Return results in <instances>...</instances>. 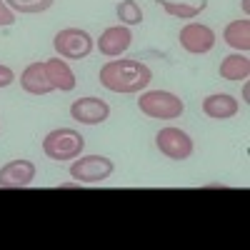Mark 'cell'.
I'll list each match as a JSON object with an SVG mask.
<instances>
[{
	"label": "cell",
	"instance_id": "ffe728a7",
	"mask_svg": "<svg viewBox=\"0 0 250 250\" xmlns=\"http://www.w3.org/2000/svg\"><path fill=\"white\" fill-rule=\"evenodd\" d=\"M13 80H15L13 68H8V65H0V88H8Z\"/></svg>",
	"mask_w": 250,
	"mask_h": 250
},
{
	"label": "cell",
	"instance_id": "ac0fdd59",
	"mask_svg": "<svg viewBox=\"0 0 250 250\" xmlns=\"http://www.w3.org/2000/svg\"><path fill=\"white\" fill-rule=\"evenodd\" d=\"M8 8L13 13H20V15H38V13H45L53 8L55 0H5Z\"/></svg>",
	"mask_w": 250,
	"mask_h": 250
},
{
	"label": "cell",
	"instance_id": "6da1fadb",
	"mask_svg": "<svg viewBox=\"0 0 250 250\" xmlns=\"http://www.w3.org/2000/svg\"><path fill=\"white\" fill-rule=\"evenodd\" d=\"M98 80L103 88H108L110 93H123V95H133L140 93L150 85L153 70L145 65L143 60L135 58H120V60H108L100 68Z\"/></svg>",
	"mask_w": 250,
	"mask_h": 250
},
{
	"label": "cell",
	"instance_id": "9a60e30c",
	"mask_svg": "<svg viewBox=\"0 0 250 250\" xmlns=\"http://www.w3.org/2000/svg\"><path fill=\"white\" fill-rule=\"evenodd\" d=\"M250 75V58L245 53H233L223 58L220 62V78L223 80H233V83H240V80H248Z\"/></svg>",
	"mask_w": 250,
	"mask_h": 250
},
{
	"label": "cell",
	"instance_id": "8fae6325",
	"mask_svg": "<svg viewBox=\"0 0 250 250\" xmlns=\"http://www.w3.org/2000/svg\"><path fill=\"white\" fill-rule=\"evenodd\" d=\"M240 110L238 100L230 93H213L203 100V113L213 120H230Z\"/></svg>",
	"mask_w": 250,
	"mask_h": 250
},
{
	"label": "cell",
	"instance_id": "5b68a950",
	"mask_svg": "<svg viewBox=\"0 0 250 250\" xmlns=\"http://www.w3.org/2000/svg\"><path fill=\"white\" fill-rule=\"evenodd\" d=\"M53 48L60 58L65 60H83L88 58L95 48V40L80 28H62L55 38H53Z\"/></svg>",
	"mask_w": 250,
	"mask_h": 250
},
{
	"label": "cell",
	"instance_id": "d6986e66",
	"mask_svg": "<svg viewBox=\"0 0 250 250\" xmlns=\"http://www.w3.org/2000/svg\"><path fill=\"white\" fill-rule=\"evenodd\" d=\"M15 23V13L8 8L5 0H0V28H10Z\"/></svg>",
	"mask_w": 250,
	"mask_h": 250
},
{
	"label": "cell",
	"instance_id": "52a82bcc",
	"mask_svg": "<svg viewBox=\"0 0 250 250\" xmlns=\"http://www.w3.org/2000/svg\"><path fill=\"white\" fill-rule=\"evenodd\" d=\"M215 30L213 28H208L203 23H188L180 28L178 33V43L185 53H190V55H205V53H210L215 48Z\"/></svg>",
	"mask_w": 250,
	"mask_h": 250
},
{
	"label": "cell",
	"instance_id": "9c48e42d",
	"mask_svg": "<svg viewBox=\"0 0 250 250\" xmlns=\"http://www.w3.org/2000/svg\"><path fill=\"white\" fill-rule=\"evenodd\" d=\"M70 118L83 123V125H100L110 118V105L100 98H80L70 105Z\"/></svg>",
	"mask_w": 250,
	"mask_h": 250
},
{
	"label": "cell",
	"instance_id": "7402d4cb",
	"mask_svg": "<svg viewBox=\"0 0 250 250\" xmlns=\"http://www.w3.org/2000/svg\"><path fill=\"white\" fill-rule=\"evenodd\" d=\"M240 3H243V10L248 13V10H250V0H240Z\"/></svg>",
	"mask_w": 250,
	"mask_h": 250
},
{
	"label": "cell",
	"instance_id": "44dd1931",
	"mask_svg": "<svg viewBox=\"0 0 250 250\" xmlns=\"http://www.w3.org/2000/svg\"><path fill=\"white\" fill-rule=\"evenodd\" d=\"M248 98H250V88H248V85H245V88H243V100H245V103H248Z\"/></svg>",
	"mask_w": 250,
	"mask_h": 250
},
{
	"label": "cell",
	"instance_id": "7a4b0ae2",
	"mask_svg": "<svg viewBox=\"0 0 250 250\" xmlns=\"http://www.w3.org/2000/svg\"><path fill=\"white\" fill-rule=\"evenodd\" d=\"M83 150H85V138L75 128H55L43 140V153L55 163L75 160L78 155H83Z\"/></svg>",
	"mask_w": 250,
	"mask_h": 250
},
{
	"label": "cell",
	"instance_id": "5bb4252c",
	"mask_svg": "<svg viewBox=\"0 0 250 250\" xmlns=\"http://www.w3.org/2000/svg\"><path fill=\"white\" fill-rule=\"evenodd\" d=\"M223 40L235 53H248L250 50V23H248V18H240V20L228 23L225 30H223Z\"/></svg>",
	"mask_w": 250,
	"mask_h": 250
},
{
	"label": "cell",
	"instance_id": "e0dca14e",
	"mask_svg": "<svg viewBox=\"0 0 250 250\" xmlns=\"http://www.w3.org/2000/svg\"><path fill=\"white\" fill-rule=\"evenodd\" d=\"M115 13H118L120 25H128L130 28V25H140L143 23V10L138 5V0H120Z\"/></svg>",
	"mask_w": 250,
	"mask_h": 250
},
{
	"label": "cell",
	"instance_id": "ba28073f",
	"mask_svg": "<svg viewBox=\"0 0 250 250\" xmlns=\"http://www.w3.org/2000/svg\"><path fill=\"white\" fill-rule=\"evenodd\" d=\"M35 180V165L30 160H10L0 168V188L3 190H20Z\"/></svg>",
	"mask_w": 250,
	"mask_h": 250
},
{
	"label": "cell",
	"instance_id": "8992f818",
	"mask_svg": "<svg viewBox=\"0 0 250 250\" xmlns=\"http://www.w3.org/2000/svg\"><path fill=\"white\" fill-rule=\"evenodd\" d=\"M155 145H158V150L165 158H170V160H188L193 155V150H195L193 138L188 135L185 130L175 128V125H168V128L158 130Z\"/></svg>",
	"mask_w": 250,
	"mask_h": 250
},
{
	"label": "cell",
	"instance_id": "3957f363",
	"mask_svg": "<svg viewBox=\"0 0 250 250\" xmlns=\"http://www.w3.org/2000/svg\"><path fill=\"white\" fill-rule=\"evenodd\" d=\"M138 108L153 120H175L185 113V103L170 90H145L138 100Z\"/></svg>",
	"mask_w": 250,
	"mask_h": 250
},
{
	"label": "cell",
	"instance_id": "7c38bea8",
	"mask_svg": "<svg viewBox=\"0 0 250 250\" xmlns=\"http://www.w3.org/2000/svg\"><path fill=\"white\" fill-rule=\"evenodd\" d=\"M45 65V73H48V80L53 90H62V93H70L75 88V73L70 70V65L65 62V58H50V60H43Z\"/></svg>",
	"mask_w": 250,
	"mask_h": 250
},
{
	"label": "cell",
	"instance_id": "277c9868",
	"mask_svg": "<svg viewBox=\"0 0 250 250\" xmlns=\"http://www.w3.org/2000/svg\"><path fill=\"white\" fill-rule=\"evenodd\" d=\"M115 170V163L105 155H78L70 165V178L80 185H95L108 180Z\"/></svg>",
	"mask_w": 250,
	"mask_h": 250
},
{
	"label": "cell",
	"instance_id": "2e32d148",
	"mask_svg": "<svg viewBox=\"0 0 250 250\" xmlns=\"http://www.w3.org/2000/svg\"><path fill=\"white\" fill-rule=\"evenodd\" d=\"M155 3L168 13V15H173V18H178V20H193V18H198L205 8H208V3L203 0L200 5H190V3H173V0H155Z\"/></svg>",
	"mask_w": 250,
	"mask_h": 250
},
{
	"label": "cell",
	"instance_id": "30bf717a",
	"mask_svg": "<svg viewBox=\"0 0 250 250\" xmlns=\"http://www.w3.org/2000/svg\"><path fill=\"white\" fill-rule=\"evenodd\" d=\"M95 45L105 58H120L133 45V33H130L128 25H110V28H105L100 33Z\"/></svg>",
	"mask_w": 250,
	"mask_h": 250
},
{
	"label": "cell",
	"instance_id": "4fadbf2b",
	"mask_svg": "<svg viewBox=\"0 0 250 250\" xmlns=\"http://www.w3.org/2000/svg\"><path fill=\"white\" fill-rule=\"evenodd\" d=\"M20 88L30 95H48L53 93V85L48 80V73H45V65L43 62H30V65L20 73Z\"/></svg>",
	"mask_w": 250,
	"mask_h": 250
}]
</instances>
